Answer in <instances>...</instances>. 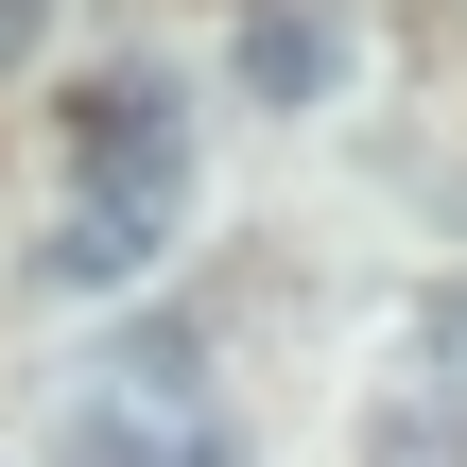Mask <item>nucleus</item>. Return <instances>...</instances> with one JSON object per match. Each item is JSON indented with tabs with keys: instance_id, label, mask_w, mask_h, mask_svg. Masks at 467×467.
<instances>
[{
	"instance_id": "nucleus-1",
	"label": "nucleus",
	"mask_w": 467,
	"mask_h": 467,
	"mask_svg": "<svg viewBox=\"0 0 467 467\" xmlns=\"http://www.w3.org/2000/svg\"><path fill=\"white\" fill-rule=\"evenodd\" d=\"M52 467H243V433L208 416V347H191V329H139V347L69 399V451Z\"/></svg>"
},
{
	"instance_id": "nucleus-4",
	"label": "nucleus",
	"mask_w": 467,
	"mask_h": 467,
	"mask_svg": "<svg viewBox=\"0 0 467 467\" xmlns=\"http://www.w3.org/2000/svg\"><path fill=\"white\" fill-rule=\"evenodd\" d=\"M173 243V208H139V191H69V225H52V277L69 295H104V277H139Z\"/></svg>"
},
{
	"instance_id": "nucleus-2",
	"label": "nucleus",
	"mask_w": 467,
	"mask_h": 467,
	"mask_svg": "<svg viewBox=\"0 0 467 467\" xmlns=\"http://www.w3.org/2000/svg\"><path fill=\"white\" fill-rule=\"evenodd\" d=\"M69 191L191 208V87H173V69H104V87L69 104Z\"/></svg>"
},
{
	"instance_id": "nucleus-7",
	"label": "nucleus",
	"mask_w": 467,
	"mask_h": 467,
	"mask_svg": "<svg viewBox=\"0 0 467 467\" xmlns=\"http://www.w3.org/2000/svg\"><path fill=\"white\" fill-rule=\"evenodd\" d=\"M17 17H35V0H0V35H17Z\"/></svg>"
},
{
	"instance_id": "nucleus-6",
	"label": "nucleus",
	"mask_w": 467,
	"mask_h": 467,
	"mask_svg": "<svg viewBox=\"0 0 467 467\" xmlns=\"http://www.w3.org/2000/svg\"><path fill=\"white\" fill-rule=\"evenodd\" d=\"M433 347H451V364H467V277H451V295H433Z\"/></svg>"
},
{
	"instance_id": "nucleus-3",
	"label": "nucleus",
	"mask_w": 467,
	"mask_h": 467,
	"mask_svg": "<svg viewBox=\"0 0 467 467\" xmlns=\"http://www.w3.org/2000/svg\"><path fill=\"white\" fill-rule=\"evenodd\" d=\"M243 87H260V104H329V87H347V17H329V0H260V17H243Z\"/></svg>"
},
{
	"instance_id": "nucleus-5",
	"label": "nucleus",
	"mask_w": 467,
	"mask_h": 467,
	"mask_svg": "<svg viewBox=\"0 0 467 467\" xmlns=\"http://www.w3.org/2000/svg\"><path fill=\"white\" fill-rule=\"evenodd\" d=\"M364 467H467V399L451 381H399V399L364 416Z\"/></svg>"
}]
</instances>
